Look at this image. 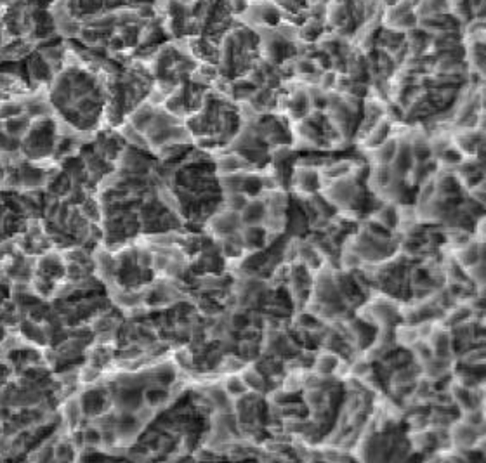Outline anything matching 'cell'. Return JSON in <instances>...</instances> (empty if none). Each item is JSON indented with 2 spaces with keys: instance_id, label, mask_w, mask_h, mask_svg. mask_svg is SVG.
<instances>
[{
  "instance_id": "cell-4",
  "label": "cell",
  "mask_w": 486,
  "mask_h": 463,
  "mask_svg": "<svg viewBox=\"0 0 486 463\" xmlns=\"http://www.w3.org/2000/svg\"><path fill=\"white\" fill-rule=\"evenodd\" d=\"M57 136H60V125L53 116L46 115L33 118L30 129L21 137L19 153L28 162H40V160L53 158Z\"/></svg>"
},
{
  "instance_id": "cell-7",
  "label": "cell",
  "mask_w": 486,
  "mask_h": 463,
  "mask_svg": "<svg viewBox=\"0 0 486 463\" xmlns=\"http://www.w3.org/2000/svg\"><path fill=\"white\" fill-rule=\"evenodd\" d=\"M469 54H471L472 61L476 64V70L483 75V70H485V42L481 40H474V46L469 49Z\"/></svg>"
},
{
  "instance_id": "cell-3",
  "label": "cell",
  "mask_w": 486,
  "mask_h": 463,
  "mask_svg": "<svg viewBox=\"0 0 486 463\" xmlns=\"http://www.w3.org/2000/svg\"><path fill=\"white\" fill-rule=\"evenodd\" d=\"M259 33L251 26L229 28L219 44V66L224 77H242L258 64L255 54H259Z\"/></svg>"
},
{
  "instance_id": "cell-1",
  "label": "cell",
  "mask_w": 486,
  "mask_h": 463,
  "mask_svg": "<svg viewBox=\"0 0 486 463\" xmlns=\"http://www.w3.org/2000/svg\"><path fill=\"white\" fill-rule=\"evenodd\" d=\"M47 87V101L57 118L78 134L96 132L108 105L106 75L85 61L64 60Z\"/></svg>"
},
{
  "instance_id": "cell-6",
  "label": "cell",
  "mask_w": 486,
  "mask_h": 463,
  "mask_svg": "<svg viewBox=\"0 0 486 463\" xmlns=\"http://www.w3.org/2000/svg\"><path fill=\"white\" fill-rule=\"evenodd\" d=\"M354 165L351 162H335L330 163L328 167L323 169V176L328 177V179H339V177H345L348 174L352 172Z\"/></svg>"
},
{
  "instance_id": "cell-8",
  "label": "cell",
  "mask_w": 486,
  "mask_h": 463,
  "mask_svg": "<svg viewBox=\"0 0 486 463\" xmlns=\"http://www.w3.org/2000/svg\"><path fill=\"white\" fill-rule=\"evenodd\" d=\"M337 365H339L337 359H335L332 354H327V356H321L320 361H318V370H320L321 373H332L334 370H337Z\"/></svg>"
},
{
  "instance_id": "cell-9",
  "label": "cell",
  "mask_w": 486,
  "mask_h": 463,
  "mask_svg": "<svg viewBox=\"0 0 486 463\" xmlns=\"http://www.w3.org/2000/svg\"><path fill=\"white\" fill-rule=\"evenodd\" d=\"M228 390H229V394H235V396H240V394H243V390H245V387H243V380L229 379Z\"/></svg>"
},
{
  "instance_id": "cell-5",
  "label": "cell",
  "mask_w": 486,
  "mask_h": 463,
  "mask_svg": "<svg viewBox=\"0 0 486 463\" xmlns=\"http://www.w3.org/2000/svg\"><path fill=\"white\" fill-rule=\"evenodd\" d=\"M294 181H296L297 188L304 193H314L316 188L320 186V176H318L316 170L313 169H300L297 170L296 176H294Z\"/></svg>"
},
{
  "instance_id": "cell-2",
  "label": "cell",
  "mask_w": 486,
  "mask_h": 463,
  "mask_svg": "<svg viewBox=\"0 0 486 463\" xmlns=\"http://www.w3.org/2000/svg\"><path fill=\"white\" fill-rule=\"evenodd\" d=\"M186 129L198 146L217 149L240 132V113L224 96L208 91L200 108L186 118Z\"/></svg>"
}]
</instances>
